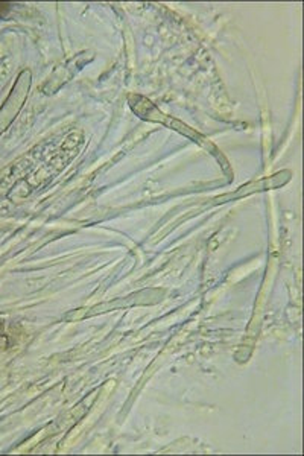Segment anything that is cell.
<instances>
[{"instance_id":"1","label":"cell","mask_w":304,"mask_h":456,"mask_svg":"<svg viewBox=\"0 0 304 456\" xmlns=\"http://www.w3.org/2000/svg\"><path fill=\"white\" fill-rule=\"evenodd\" d=\"M130 102H131V105H132V109H134V112H136V114H139L140 117L145 119V121L148 119V121H157V122H162V123H165V125H167V126H172L174 130H177L178 133H181V134H184V135H189L191 139H193V140H196V142H200V143L204 145V146H209V148H210L209 142H205V140H204V137H201L198 133H195V131L192 130V128L186 126L184 123H183V125H181V123H180V125H178V123H174V122L171 121V117L163 116L162 113L158 112V109H157L154 105H152V104L149 102V100L143 99V98H136V96H134V98H130Z\"/></svg>"},{"instance_id":"2","label":"cell","mask_w":304,"mask_h":456,"mask_svg":"<svg viewBox=\"0 0 304 456\" xmlns=\"http://www.w3.org/2000/svg\"><path fill=\"white\" fill-rule=\"evenodd\" d=\"M10 8H11L10 2H0V17H4L5 14H8Z\"/></svg>"}]
</instances>
